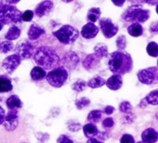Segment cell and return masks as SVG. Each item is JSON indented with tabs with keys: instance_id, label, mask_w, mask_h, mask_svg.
Segmentation results:
<instances>
[{
	"instance_id": "1",
	"label": "cell",
	"mask_w": 158,
	"mask_h": 143,
	"mask_svg": "<svg viewBox=\"0 0 158 143\" xmlns=\"http://www.w3.org/2000/svg\"><path fill=\"white\" fill-rule=\"evenodd\" d=\"M108 65L111 73L120 76L131 72L133 60L129 53L124 51H116L111 53Z\"/></svg>"
},
{
	"instance_id": "2",
	"label": "cell",
	"mask_w": 158,
	"mask_h": 143,
	"mask_svg": "<svg viewBox=\"0 0 158 143\" xmlns=\"http://www.w3.org/2000/svg\"><path fill=\"white\" fill-rule=\"evenodd\" d=\"M34 60L39 67L50 69L58 65L59 57L56 51L48 46H40L34 54Z\"/></svg>"
},
{
	"instance_id": "3",
	"label": "cell",
	"mask_w": 158,
	"mask_h": 143,
	"mask_svg": "<svg viewBox=\"0 0 158 143\" xmlns=\"http://www.w3.org/2000/svg\"><path fill=\"white\" fill-rule=\"evenodd\" d=\"M22 13L14 5L5 3L0 8V22L2 24L19 23L22 22Z\"/></svg>"
},
{
	"instance_id": "4",
	"label": "cell",
	"mask_w": 158,
	"mask_h": 143,
	"mask_svg": "<svg viewBox=\"0 0 158 143\" xmlns=\"http://www.w3.org/2000/svg\"><path fill=\"white\" fill-rule=\"evenodd\" d=\"M53 35L61 43L65 45H70L77 40L79 32L76 28L73 27L71 25H64L57 31L53 32Z\"/></svg>"
},
{
	"instance_id": "5",
	"label": "cell",
	"mask_w": 158,
	"mask_h": 143,
	"mask_svg": "<svg viewBox=\"0 0 158 143\" xmlns=\"http://www.w3.org/2000/svg\"><path fill=\"white\" fill-rule=\"evenodd\" d=\"M68 79V73L63 67H59L53 69L48 73L46 80L51 86L54 87H61L64 85Z\"/></svg>"
},
{
	"instance_id": "6",
	"label": "cell",
	"mask_w": 158,
	"mask_h": 143,
	"mask_svg": "<svg viewBox=\"0 0 158 143\" xmlns=\"http://www.w3.org/2000/svg\"><path fill=\"white\" fill-rule=\"evenodd\" d=\"M139 81L145 84H152L157 82V67H150L142 69L138 73Z\"/></svg>"
},
{
	"instance_id": "7",
	"label": "cell",
	"mask_w": 158,
	"mask_h": 143,
	"mask_svg": "<svg viewBox=\"0 0 158 143\" xmlns=\"http://www.w3.org/2000/svg\"><path fill=\"white\" fill-rule=\"evenodd\" d=\"M100 26H101L102 34L106 38H111L115 36L118 30V25L114 23L111 19L107 18H101L100 20Z\"/></svg>"
},
{
	"instance_id": "8",
	"label": "cell",
	"mask_w": 158,
	"mask_h": 143,
	"mask_svg": "<svg viewBox=\"0 0 158 143\" xmlns=\"http://www.w3.org/2000/svg\"><path fill=\"white\" fill-rule=\"evenodd\" d=\"M34 46L29 41L25 40L18 44L16 54L21 59H29L34 53Z\"/></svg>"
},
{
	"instance_id": "9",
	"label": "cell",
	"mask_w": 158,
	"mask_h": 143,
	"mask_svg": "<svg viewBox=\"0 0 158 143\" xmlns=\"http://www.w3.org/2000/svg\"><path fill=\"white\" fill-rule=\"evenodd\" d=\"M19 114L18 110H9L7 114H6L4 120V126L8 131H15L18 125Z\"/></svg>"
},
{
	"instance_id": "10",
	"label": "cell",
	"mask_w": 158,
	"mask_h": 143,
	"mask_svg": "<svg viewBox=\"0 0 158 143\" xmlns=\"http://www.w3.org/2000/svg\"><path fill=\"white\" fill-rule=\"evenodd\" d=\"M21 60L22 59L17 54L10 55L2 61V68L5 69L6 73H12L20 65Z\"/></svg>"
},
{
	"instance_id": "11",
	"label": "cell",
	"mask_w": 158,
	"mask_h": 143,
	"mask_svg": "<svg viewBox=\"0 0 158 143\" xmlns=\"http://www.w3.org/2000/svg\"><path fill=\"white\" fill-rule=\"evenodd\" d=\"M53 3L51 1H44L36 6L35 10V14L36 16L41 18L46 15H48L49 13L53 9Z\"/></svg>"
},
{
	"instance_id": "12",
	"label": "cell",
	"mask_w": 158,
	"mask_h": 143,
	"mask_svg": "<svg viewBox=\"0 0 158 143\" xmlns=\"http://www.w3.org/2000/svg\"><path fill=\"white\" fill-rule=\"evenodd\" d=\"M99 32V28L93 23H87L82 27L81 31V36L85 39H92L97 35Z\"/></svg>"
},
{
	"instance_id": "13",
	"label": "cell",
	"mask_w": 158,
	"mask_h": 143,
	"mask_svg": "<svg viewBox=\"0 0 158 143\" xmlns=\"http://www.w3.org/2000/svg\"><path fill=\"white\" fill-rule=\"evenodd\" d=\"M100 60H101V59H99L95 53L89 54L83 60V66L88 70H93L99 65Z\"/></svg>"
},
{
	"instance_id": "14",
	"label": "cell",
	"mask_w": 158,
	"mask_h": 143,
	"mask_svg": "<svg viewBox=\"0 0 158 143\" xmlns=\"http://www.w3.org/2000/svg\"><path fill=\"white\" fill-rule=\"evenodd\" d=\"M107 87L112 91H117L120 89L123 86L122 76L119 75H113L106 81Z\"/></svg>"
},
{
	"instance_id": "15",
	"label": "cell",
	"mask_w": 158,
	"mask_h": 143,
	"mask_svg": "<svg viewBox=\"0 0 158 143\" xmlns=\"http://www.w3.org/2000/svg\"><path fill=\"white\" fill-rule=\"evenodd\" d=\"M158 134L153 128H148L142 132V139L146 143H155L157 141Z\"/></svg>"
},
{
	"instance_id": "16",
	"label": "cell",
	"mask_w": 158,
	"mask_h": 143,
	"mask_svg": "<svg viewBox=\"0 0 158 143\" xmlns=\"http://www.w3.org/2000/svg\"><path fill=\"white\" fill-rule=\"evenodd\" d=\"M142 8V6L140 4H136V5H132L130 7H128L126 10V11L123 13V18L126 22H134V18H135L136 13L138 12V10Z\"/></svg>"
},
{
	"instance_id": "17",
	"label": "cell",
	"mask_w": 158,
	"mask_h": 143,
	"mask_svg": "<svg viewBox=\"0 0 158 143\" xmlns=\"http://www.w3.org/2000/svg\"><path fill=\"white\" fill-rule=\"evenodd\" d=\"M45 30L42 27L37 25L32 24L30 25L29 31H28V36H29V40H36L41 35L44 34Z\"/></svg>"
},
{
	"instance_id": "18",
	"label": "cell",
	"mask_w": 158,
	"mask_h": 143,
	"mask_svg": "<svg viewBox=\"0 0 158 143\" xmlns=\"http://www.w3.org/2000/svg\"><path fill=\"white\" fill-rule=\"evenodd\" d=\"M6 106L9 110H18L22 107V102L18 96L13 95L6 100Z\"/></svg>"
},
{
	"instance_id": "19",
	"label": "cell",
	"mask_w": 158,
	"mask_h": 143,
	"mask_svg": "<svg viewBox=\"0 0 158 143\" xmlns=\"http://www.w3.org/2000/svg\"><path fill=\"white\" fill-rule=\"evenodd\" d=\"M149 16H150V11L142 8V9L138 10V12L136 13L133 22L138 24L144 23L149 19Z\"/></svg>"
},
{
	"instance_id": "20",
	"label": "cell",
	"mask_w": 158,
	"mask_h": 143,
	"mask_svg": "<svg viewBox=\"0 0 158 143\" xmlns=\"http://www.w3.org/2000/svg\"><path fill=\"white\" fill-rule=\"evenodd\" d=\"M83 131H84L85 136L88 138H94L95 136L98 134V129L93 123H88L83 127Z\"/></svg>"
},
{
	"instance_id": "21",
	"label": "cell",
	"mask_w": 158,
	"mask_h": 143,
	"mask_svg": "<svg viewBox=\"0 0 158 143\" xmlns=\"http://www.w3.org/2000/svg\"><path fill=\"white\" fill-rule=\"evenodd\" d=\"M30 75L32 80H36V81L44 80V78H46V76H47L46 72L42 68L39 67V66L33 68L32 71H31Z\"/></svg>"
},
{
	"instance_id": "22",
	"label": "cell",
	"mask_w": 158,
	"mask_h": 143,
	"mask_svg": "<svg viewBox=\"0 0 158 143\" xmlns=\"http://www.w3.org/2000/svg\"><path fill=\"white\" fill-rule=\"evenodd\" d=\"M127 32L132 37H139L143 34V27L141 24L133 23L132 25H129L127 28Z\"/></svg>"
},
{
	"instance_id": "23",
	"label": "cell",
	"mask_w": 158,
	"mask_h": 143,
	"mask_svg": "<svg viewBox=\"0 0 158 143\" xmlns=\"http://www.w3.org/2000/svg\"><path fill=\"white\" fill-rule=\"evenodd\" d=\"M101 15V9L98 7H93L91 9L89 10L88 15H87V20L90 22V23L94 24V22H97L100 16Z\"/></svg>"
},
{
	"instance_id": "24",
	"label": "cell",
	"mask_w": 158,
	"mask_h": 143,
	"mask_svg": "<svg viewBox=\"0 0 158 143\" xmlns=\"http://www.w3.org/2000/svg\"><path fill=\"white\" fill-rule=\"evenodd\" d=\"M13 89V85L10 79L6 76H0V92H7Z\"/></svg>"
},
{
	"instance_id": "25",
	"label": "cell",
	"mask_w": 158,
	"mask_h": 143,
	"mask_svg": "<svg viewBox=\"0 0 158 143\" xmlns=\"http://www.w3.org/2000/svg\"><path fill=\"white\" fill-rule=\"evenodd\" d=\"M105 83H106V80H104V78L101 77V76H95L89 80L87 85L91 88H98V87L104 86Z\"/></svg>"
},
{
	"instance_id": "26",
	"label": "cell",
	"mask_w": 158,
	"mask_h": 143,
	"mask_svg": "<svg viewBox=\"0 0 158 143\" xmlns=\"http://www.w3.org/2000/svg\"><path fill=\"white\" fill-rule=\"evenodd\" d=\"M21 35V30H20L19 28L16 25H12L10 28L9 29L8 32L6 34V38L7 39L8 41H13L16 40Z\"/></svg>"
},
{
	"instance_id": "27",
	"label": "cell",
	"mask_w": 158,
	"mask_h": 143,
	"mask_svg": "<svg viewBox=\"0 0 158 143\" xmlns=\"http://www.w3.org/2000/svg\"><path fill=\"white\" fill-rule=\"evenodd\" d=\"M94 51H95V54L99 59L106 57L108 54V47L104 44H97L94 48Z\"/></svg>"
},
{
	"instance_id": "28",
	"label": "cell",
	"mask_w": 158,
	"mask_h": 143,
	"mask_svg": "<svg viewBox=\"0 0 158 143\" xmlns=\"http://www.w3.org/2000/svg\"><path fill=\"white\" fill-rule=\"evenodd\" d=\"M101 118H102V111L100 110H94L89 113L87 119L90 122V123L95 124L99 123Z\"/></svg>"
},
{
	"instance_id": "29",
	"label": "cell",
	"mask_w": 158,
	"mask_h": 143,
	"mask_svg": "<svg viewBox=\"0 0 158 143\" xmlns=\"http://www.w3.org/2000/svg\"><path fill=\"white\" fill-rule=\"evenodd\" d=\"M118 108H119V110H120L121 112L124 113V114H127L126 115L127 116V117H129L130 119H131V116L133 114V107L131 106V104L129 102H122V103L119 104Z\"/></svg>"
},
{
	"instance_id": "30",
	"label": "cell",
	"mask_w": 158,
	"mask_h": 143,
	"mask_svg": "<svg viewBox=\"0 0 158 143\" xmlns=\"http://www.w3.org/2000/svg\"><path fill=\"white\" fill-rule=\"evenodd\" d=\"M157 90H154L148 94V96L145 98L147 104H151V105H157L158 104V99H157Z\"/></svg>"
},
{
	"instance_id": "31",
	"label": "cell",
	"mask_w": 158,
	"mask_h": 143,
	"mask_svg": "<svg viewBox=\"0 0 158 143\" xmlns=\"http://www.w3.org/2000/svg\"><path fill=\"white\" fill-rule=\"evenodd\" d=\"M147 53L149 56L153 57H157L158 56V45L157 43L154 42H152L148 44L147 48H146Z\"/></svg>"
},
{
	"instance_id": "32",
	"label": "cell",
	"mask_w": 158,
	"mask_h": 143,
	"mask_svg": "<svg viewBox=\"0 0 158 143\" xmlns=\"http://www.w3.org/2000/svg\"><path fill=\"white\" fill-rule=\"evenodd\" d=\"M65 59H66V62H65V65H67L70 66V65H73L74 64V66H76L77 61H78V58L77 56L76 55L75 53H67V56H65Z\"/></svg>"
},
{
	"instance_id": "33",
	"label": "cell",
	"mask_w": 158,
	"mask_h": 143,
	"mask_svg": "<svg viewBox=\"0 0 158 143\" xmlns=\"http://www.w3.org/2000/svg\"><path fill=\"white\" fill-rule=\"evenodd\" d=\"M14 49V44L10 41H5L0 44V53H6Z\"/></svg>"
},
{
	"instance_id": "34",
	"label": "cell",
	"mask_w": 158,
	"mask_h": 143,
	"mask_svg": "<svg viewBox=\"0 0 158 143\" xmlns=\"http://www.w3.org/2000/svg\"><path fill=\"white\" fill-rule=\"evenodd\" d=\"M86 87V83L83 80L79 79L77 81L74 82V83L72 85V88L74 89V91L77 92H81L85 89Z\"/></svg>"
},
{
	"instance_id": "35",
	"label": "cell",
	"mask_w": 158,
	"mask_h": 143,
	"mask_svg": "<svg viewBox=\"0 0 158 143\" xmlns=\"http://www.w3.org/2000/svg\"><path fill=\"white\" fill-rule=\"evenodd\" d=\"M89 103H90L89 99L87 98V97H82V98L76 100L75 105L78 110H81V109H83L84 107L89 105Z\"/></svg>"
},
{
	"instance_id": "36",
	"label": "cell",
	"mask_w": 158,
	"mask_h": 143,
	"mask_svg": "<svg viewBox=\"0 0 158 143\" xmlns=\"http://www.w3.org/2000/svg\"><path fill=\"white\" fill-rule=\"evenodd\" d=\"M127 38L124 35H121L118 37L116 40V45L119 51H123L127 48Z\"/></svg>"
},
{
	"instance_id": "37",
	"label": "cell",
	"mask_w": 158,
	"mask_h": 143,
	"mask_svg": "<svg viewBox=\"0 0 158 143\" xmlns=\"http://www.w3.org/2000/svg\"><path fill=\"white\" fill-rule=\"evenodd\" d=\"M34 13L32 11H25L22 15V20L24 22H30L33 18Z\"/></svg>"
},
{
	"instance_id": "38",
	"label": "cell",
	"mask_w": 158,
	"mask_h": 143,
	"mask_svg": "<svg viewBox=\"0 0 158 143\" xmlns=\"http://www.w3.org/2000/svg\"><path fill=\"white\" fill-rule=\"evenodd\" d=\"M120 143H135V138L131 134H123L120 138Z\"/></svg>"
},
{
	"instance_id": "39",
	"label": "cell",
	"mask_w": 158,
	"mask_h": 143,
	"mask_svg": "<svg viewBox=\"0 0 158 143\" xmlns=\"http://www.w3.org/2000/svg\"><path fill=\"white\" fill-rule=\"evenodd\" d=\"M57 143H74V141H72L68 136L62 134L58 138Z\"/></svg>"
},
{
	"instance_id": "40",
	"label": "cell",
	"mask_w": 158,
	"mask_h": 143,
	"mask_svg": "<svg viewBox=\"0 0 158 143\" xmlns=\"http://www.w3.org/2000/svg\"><path fill=\"white\" fill-rule=\"evenodd\" d=\"M103 127H105V128H111V127H113L114 124V120L112 118H106L103 121Z\"/></svg>"
},
{
	"instance_id": "41",
	"label": "cell",
	"mask_w": 158,
	"mask_h": 143,
	"mask_svg": "<svg viewBox=\"0 0 158 143\" xmlns=\"http://www.w3.org/2000/svg\"><path fill=\"white\" fill-rule=\"evenodd\" d=\"M104 113L106 114H108V115H111V114L115 111V107H112V106H107V107L104 108Z\"/></svg>"
},
{
	"instance_id": "42",
	"label": "cell",
	"mask_w": 158,
	"mask_h": 143,
	"mask_svg": "<svg viewBox=\"0 0 158 143\" xmlns=\"http://www.w3.org/2000/svg\"><path fill=\"white\" fill-rule=\"evenodd\" d=\"M5 116H6L5 110H4V109L2 108L1 106H0V125L4 123V120H5Z\"/></svg>"
},
{
	"instance_id": "43",
	"label": "cell",
	"mask_w": 158,
	"mask_h": 143,
	"mask_svg": "<svg viewBox=\"0 0 158 143\" xmlns=\"http://www.w3.org/2000/svg\"><path fill=\"white\" fill-rule=\"evenodd\" d=\"M150 30L153 33H157V22H153L150 25Z\"/></svg>"
},
{
	"instance_id": "44",
	"label": "cell",
	"mask_w": 158,
	"mask_h": 143,
	"mask_svg": "<svg viewBox=\"0 0 158 143\" xmlns=\"http://www.w3.org/2000/svg\"><path fill=\"white\" fill-rule=\"evenodd\" d=\"M112 2H113L115 6H117V7H122L124 4V2H125V0H123V1H117V2L112 1Z\"/></svg>"
},
{
	"instance_id": "45",
	"label": "cell",
	"mask_w": 158,
	"mask_h": 143,
	"mask_svg": "<svg viewBox=\"0 0 158 143\" xmlns=\"http://www.w3.org/2000/svg\"><path fill=\"white\" fill-rule=\"evenodd\" d=\"M87 143H104V142L98 141V140L96 139V138H90L89 140L87 141Z\"/></svg>"
},
{
	"instance_id": "46",
	"label": "cell",
	"mask_w": 158,
	"mask_h": 143,
	"mask_svg": "<svg viewBox=\"0 0 158 143\" xmlns=\"http://www.w3.org/2000/svg\"><path fill=\"white\" fill-rule=\"evenodd\" d=\"M5 3V1H0V8L2 7V6Z\"/></svg>"
},
{
	"instance_id": "47",
	"label": "cell",
	"mask_w": 158,
	"mask_h": 143,
	"mask_svg": "<svg viewBox=\"0 0 158 143\" xmlns=\"http://www.w3.org/2000/svg\"><path fill=\"white\" fill-rule=\"evenodd\" d=\"M2 29V24L0 22V30H1Z\"/></svg>"
},
{
	"instance_id": "48",
	"label": "cell",
	"mask_w": 158,
	"mask_h": 143,
	"mask_svg": "<svg viewBox=\"0 0 158 143\" xmlns=\"http://www.w3.org/2000/svg\"><path fill=\"white\" fill-rule=\"evenodd\" d=\"M137 143H146V142H144L143 141H138V142H137Z\"/></svg>"
}]
</instances>
